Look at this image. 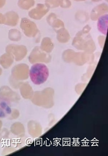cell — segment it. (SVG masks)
<instances>
[{
    "label": "cell",
    "instance_id": "cell-4",
    "mask_svg": "<svg viewBox=\"0 0 108 156\" xmlns=\"http://www.w3.org/2000/svg\"><path fill=\"white\" fill-rule=\"evenodd\" d=\"M108 10V6L107 4H100L93 9L91 16L93 20H96L107 12Z\"/></svg>",
    "mask_w": 108,
    "mask_h": 156
},
{
    "label": "cell",
    "instance_id": "cell-10",
    "mask_svg": "<svg viewBox=\"0 0 108 156\" xmlns=\"http://www.w3.org/2000/svg\"><path fill=\"white\" fill-rule=\"evenodd\" d=\"M92 1L93 2H99L101 1L102 0H92Z\"/></svg>",
    "mask_w": 108,
    "mask_h": 156
},
{
    "label": "cell",
    "instance_id": "cell-9",
    "mask_svg": "<svg viewBox=\"0 0 108 156\" xmlns=\"http://www.w3.org/2000/svg\"><path fill=\"white\" fill-rule=\"evenodd\" d=\"M6 0H0V9L4 6Z\"/></svg>",
    "mask_w": 108,
    "mask_h": 156
},
{
    "label": "cell",
    "instance_id": "cell-2",
    "mask_svg": "<svg viewBox=\"0 0 108 156\" xmlns=\"http://www.w3.org/2000/svg\"><path fill=\"white\" fill-rule=\"evenodd\" d=\"M12 112L11 105L8 99L0 96V118L8 116Z\"/></svg>",
    "mask_w": 108,
    "mask_h": 156
},
{
    "label": "cell",
    "instance_id": "cell-8",
    "mask_svg": "<svg viewBox=\"0 0 108 156\" xmlns=\"http://www.w3.org/2000/svg\"><path fill=\"white\" fill-rule=\"evenodd\" d=\"M71 5V2L70 0H60L59 5L62 8H69Z\"/></svg>",
    "mask_w": 108,
    "mask_h": 156
},
{
    "label": "cell",
    "instance_id": "cell-7",
    "mask_svg": "<svg viewBox=\"0 0 108 156\" xmlns=\"http://www.w3.org/2000/svg\"><path fill=\"white\" fill-rule=\"evenodd\" d=\"M60 0H45V5L49 9L56 8L59 6Z\"/></svg>",
    "mask_w": 108,
    "mask_h": 156
},
{
    "label": "cell",
    "instance_id": "cell-11",
    "mask_svg": "<svg viewBox=\"0 0 108 156\" xmlns=\"http://www.w3.org/2000/svg\"><path fill=\"white\" fill-rule=\"evenodd\" d=\"M74 1L76 2H82L86 1V0H74Z\"/></svg>",
    "mask_w": 108,
    "mask_h": 156
},
{
    "label": "cell",
    "instance_id": "cell-5",
    "mask_svg": "<svg viewBox=\"0 0 108 156\" xmlns=\"http://www.w3.org/2000/svg\"><path fill=\"white\" fill-rule=\"evenodd\" d=\"M97 27L99 31L106 35L108 29V15H103L98 19Z\"/></svg>",
    "mask_w": 108,
    "mask_h": 156
},
{
    "label": "cell",
    "instance_id": "cell-1",
    "mask_svg": "<svg viewBox=\"0 0 108 156\" xmlns=\"http://www.w3.org/2000/svg\"><path fill=\"white\" fill-rule=\"evenodd\" d=\"M29 76L34 84L40 85L47 81L49 72L46 65L37 63L33 65L29 70Z\"/></svg>",
    "mask_w": 108,
    "mask_h": 156
},
{
    "label": "cell",
    "instance_id": "cell-3",
    "mask_svg": "<svg viewBox=\"0 0 108 156\" xmlns=\"http://www.w3.org/2000/svg\"><path fill=\"white\" fill-rule=\"evenodd\" d=\"M49 9L45 4L39 3L35 8L31 9L29 13L30 16L35 18H39L45 16L48 12Z\"/></svg>",
    "mask_w": 108,
    "mask_h": 156
},
{
    "label": "cell",
    "instance_id": "cell-6",
    "mask_svg": "<svg viewBox=\"0 0 108 156\" xmlns=\"http://www.w3.org/2000/svg\"><path fill=\"white\" fill-rule=\"evenodd\" d=\"M18 5L21 9L28 10L35 4V0H19Z\"/></svg>",
    "mask_w": 108,
    "mask_h": 156
}]
</instances>
